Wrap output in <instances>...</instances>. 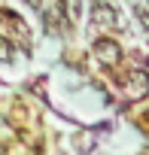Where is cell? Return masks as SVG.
<instances>
[{"mask_svg":"<svg viewBox=\"0 0 149 155\" xmlns=\"http://www.w3.org/2000/svg\"><path fill=\"white\" fill-rule=\"evenodd\" d=\"M94 58H98L101 64L113 67V64L122 61V49H119V43H113V40H98V43H94Z\"/></svg>","mask_w":149,"mask_h":155,"instance_id":"cell-1","label":"cell"},{"mask_svg":"<svg viewBox=\"0 0 149 155\" xmlns=\"http://www.w3.org/2000/svg\"><path fill=\"white\" fill-rule=\"evenodd\" d=\"M0 61H12V46L0 37Z\"/></svg>","mask_w":149,"mask_h":155,"instance_id":"cell-4","label":"cell"},{"mask_svg":"<svg viewBox=\"0 0 149 155\" xmlns=\"http://www.w3.org/2000/svg\"><path fill=\"white\" fill-rule=\"evenodd\" d=\"M43 3V0H28V6H40Z\"/></svg>","mask_w":149,"mask_h":155,"instance_id":"cell-6","label":"cell"},{"mask_svg":"<svg viewBox=\"0 0 149 155\" xmlns=\"http://www.w3.org/2000/svg\"><path fill=\"white\" fill-rule=\"evenodd\" d=\"M134 12H137V18H140V21H143V28H146V31H149V12H146V9H143V6H137V9H134Z\"/></svg>","mask_w":149,"mask_h":155,"instance_id":"cell-5","label":"cell"},{"mask_svg":"<svg viewBox=\"0 0 149 155\" xmlns=\"http://www.w3.org/2000/svg\"><path fill=\"white\" fill-rule=\"evenodd\" d=\"M134 88H137V94H146L149 91V73L146 70H134Z\"/></svg>","mask_w":149,"mask_h":155,"instance_id":"cell-3","label":"cell"},{"mask_svg":"<svg viewBox=\"0 0 149 155\" xmlns=\"http://www.w3.org/2000/svg\"><path fill=\"white\" fill-rule=\"evenodd\" d=\"M91 21L101 25V28H113V25H119V15H116V9L110 3L98 0V3H91Z\"/></svg>","mask_w":149,"mask_h":155,"instance_id":"cell-2","label":"cell"}]
</instances>
